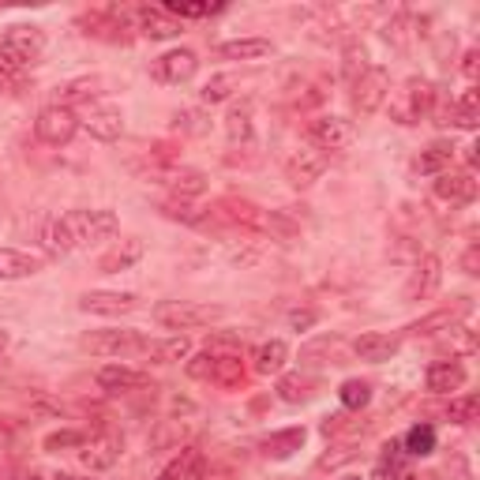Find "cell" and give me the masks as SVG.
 Segmentation results:
<instances>
[{"instance_id": "33", "label": "cell", "mask_w": 480, "mask_h": 480, "mask_svg": "<svg viewBox=\"0 0 480 480\" xmlns=\"http://www.w3.org/2000/svg\"><path fill=\"white\" fill-rule=\"evenodd\" d=\"M210 383H218V387L233 391L244 383V360L240 353H218V364H215V375H210Z\"/></svg>"}, {"instance_id": "54", "label": "cell", "mask_w": 480, "mask_h": 480, "mask_svg": "<svg viewBox=\"0 0 480 480\" xmlns=\"http://www.w3.org/2000/svg\"><path fill=\"white\" fill-rule=\"evenodd\" d=\"M56 480H90V476H72V473H61Z\"/></svg>"}, {"instance_id": "53", "label": "cell", "mask_w": 480, "mask_h": 480, "mask_svg": "<svg viewBox=\"0 0 480 480\" xmlns=\"http://www.w3.org/2000/svg\"><path fill=\"white\" fill-rule=\"evenodd\" d=\"M401 480H439V476H435V473H406Z\"/></svg>"}, {"instance_id": "56", "label": "cell", "mask_w": 480, "mask_h": 480, "mask_svg": "<svg viewBox=\"0 0 480 480\" xmlns=\"http://www.w3.org/2000/svg\"><path fill=\"white\" fill-rule=\"evenodd\" d=\"M349 480H360V476H349Z\"/></svg>"}, {"instance_id": "7", "label": "cell", "mask_w": 480, "mask_h": 480, "mask_svg": "<svg viewBox=\"0 0 480 480\" xmlns=\"http://www.w3.org/2000/svg\"><path fill=\"white\" fill-rule=\"evenodd\" d=\"M308 139L316 150H349L357 143V124L345 117H316L308 124Z\"/></svg>"}, {"instance_id": "12", "label": "cell", "mask_w": 480, "mask_h": 480, "mask_svg": "<svg viewBox=\"0 0 480 480\" xmlns=\"http://www.w3.org/2000/svg\"><path fill=\"white\" fill-rule=\"evenodd\" d=\"M432 191H435V199L439 203H447V206H466V203H473V196H476V181L469 177V173H439L435 177V184H432Z\"/></svg>"}, {"instance_id": "47", "label": "cell", "mask_w": 480, "mask_h": 480, "mask_svg": "<svg viewBox=\"0 0 480 480\" xmlns=\"http://www.w3.org/2000/svg\"><path fill=\"white\" fill-rule=\"evenodd\" d=\"M349 458H353V447H338V454H323L319 458V469H334L341 462H349Z\"/></svg>"}, {"instance_id": "51", "label": "cell", "mask_w": 480, "mask_h": 480, "mask_svg": "<svg viewBox=\"0 0 480 480\" xmlns=\"http://www.w3.org/2000/svg\"><path fill=\"white\" fill-rule=\"evenodd\" d=\"M12 439H15V425L12 420H0V447H8Z\"/></svg>"}, {"instance_id": "29", "label": "cell", "mask_w": 480, "mask_h": 480, "mask_svg": "<svg viewBox=\"0 0 480 480\" xmlns=\"http://www.w3.org/2000/svg\"><path fill=\"white\" fill-rule=\"evenodd\" d=\"M165 188L173 191V199H196L206 191V177L199 169H177L165 177Z\"/></svg>"}, {"instance_id": "17", "label": "cell", "mask_w": 480, "mask_h": 480, "mask_svg": "<svg viewBox=\"0 0 480 480\" xmlns=\"http://www.w3.org/2000/svg\"><path fill=\"white\" fill-rule=\"evenodd\" d=\"M83 128L90 131L94 139L117 143V139H121V131H124V117H121V109H113V105H94L87 117H83Z\"/></svg>"}, {"instance_id": "16", "label": "cell", "mask_w": 480, "mask_h": 480, "mask_svg": "<svg viewBox=\"0 0 480 480\" xmlns=\"http://www.w3.org/2000/svg\"><path fill=\"white\" fill-rule=\"evenodd\" d=\"M98 387L109 394H128V391L150 387V375L139 368H124V364H109V368L98 372Z\"/></svg>"}, {"instance_id": "19", "label": "cell", "mask_w": 480, "mask_h": 480, "mask_svg": "<svg viewBox=\"0 0 480 480\" xmlns=\"http://www.w3.org/2000/svg\"><path fill=\"white\" fill-rule=\"evenodd\" d=\"M252 113H256V105H252V98H244V102H237L233 109H229V117H225V136H229V143H240V147H252L256 143V121H252Z\"/></svg>"}, {"instance_id": "37", "label": "cell", "mask_w": 480, "mask_h": 480, "mask_svg": "<svg viewBox=\"0 0 480 480\" xmlns=\"http://www.w3.org/2000/svg\"><path fill=\"white\" fill-rule=\"evenodd\" d=\"M364 72H368V53H364L360 42H349V46H345V56H341V75L349 83H357Z\"/></svg>"}, {"instance_id": "9", "label": "cell", "mask_w": 480, "mask_h": 480, "mask_svg": "<svg viewBox=\"0 0 480 480\" xmlns=\"http://www.w3.org/2000/svg\"><path fill=\"white\" fill-rule=\"evenodd\" d=\"M326 173V155L316 147H297L290 158H285V181L293 188H312Z\"/></svg>"}, {"instance_id": "52", "label": "cell", "mask_w": 480, "mask_h": 480, "mask_svg": "<svg viewBox=\"0 0 480 480\" xmlns=\"http://www.w3.org/2000/svg\"><path fill=\"white\" fill-rule=\"evenodd\" d=\"M462 266H466V274H476V244L466 252V259H462Z\"/></svg>"}, {"instance_id": "21", "label": "cell", "mask_w": 480, "mask_h": 480, "mask_svg": "<svg viewBox=\"0 0 480 480\" xmlns=\"http://www.w3.org/2000/svg\"><path fill=\"white\" fill-rule=\"evenodd\" d=\"M425 383H428L432 394L462 391V387H466V368H462L458 360H435L432 368H428V375H425Z\"/></svg>"}, {"instance_id": "4", "label": "cell", "mask_w": 480, "mask_h": 480, "mask_svg": "<svg viewBox=\"0 0 480 480\" xmlns=\"http://www.w3.org/2000/svg\"><path fill=\"white\" fill-rule=\"evenodd\" d=\"M46 53V30L34 27V23H19L4 34V42H0V56H4L8 64H15L23 72L27 64H34L38 56Z\"/></svg>"}, {"instance_id": "31", "label": "cell", "mask_w": 480, "mask_h": 480, "mask_svg": "<svg viewBox=\"0 0 480 480\" xmlns=\"http://www.w3.org/2000/svg\"><path fill=\"white\" fill-rule=\"evenodd\" d=\"M454 162V147L451 143H432L428 150H420V158H417V173H428V177H439V173H447Z\"/></svg>"}, {"instance_id": "36", "label": "cell", "mask_w": 480, "mask_h": 480, "mask_svg": "<svg viewBox=\"0 0 480 480\" xmlns=\"http://www.w3.org/2000/svg\"><path fill=\"white\" fill-rule=\"evenodd\" d=\"M312 391H316V379H308V375H285L278 383V398L290 401V406H297V401H308Z\"/></svg>"}, {"instance_id": "50", "label": "cell", "mask_w": 480, "mask_h": 480, "mask_svg": "<svg viewBox=\"0 0 480 480\" xmlns=\"http://www.w3.org/2000/svg\"><path fill=\"white\" fill-rule=\"evenodd\" d=\"M476 61H480V53H476V49H469V53L462 56V72H466V80H476V68H480Z\"/></svg>"}, {"instance_id": "10", "label": "cell", "mask_w": 480, "mask_h": 480, "mask_svg": "<svg viewBox=\"0 0 480 480\" xmlns=\"http://www.w3.org/2000/svg\"><path fill=\"white\" fill-rule=\"evenodd\" d=\"M196 72H199V56L191 53V49H173V53L158 56L155 68H150V75H155L158 83H169V87L188 83Z\"/></svg>"}, {"instance_id": "24", "label": "cell", "mask_w": 480, "mask_h": 480, "mask_svg": "<svg viewBox=\"0 0 480 480\" xmlns=\"http://www.w3.org/2000/svg\"><path fill=\"white\" fill-rule=\"evenodd\" d=\"M38 240H42V248H46V256H53V259H61V256H68L72 252V233H68V225H64V218H46L42 225H38Z\"/></svg>"}, {"instance_id": "18", "label": "cell", "mask_w": 480, "mask_h": 480, "mask_svg": "<svg viewBox=\"0 0 480 480\" xmlns=\"http://www.w3.org/2000/svg\"><path fill=\"white\" fill-rule=\"evenodd\" d=\"M398 349H401V338H398V334H383V331H368V334H360V338L353 341V353H357L360 360H368V364L391 360Z\"/></svg>"}, {"instance_id": "5", "label": "cell", "mask_w": 480, "mask_h": 480, "mask_svg": "<svg viewBox=\"0 0 480 480\" xmlns=\"http://www.w3.org/2000/svg\"><path fill=\"white\" fill-rule=\"evenodd\" d=\"M80 345L94 357H136L147 353L150 338H143L139 331H90L80 338Z\"/></svg>"}, {"instance_id": "41", "label": "cell", "mask_w": 480, "mask_h": 480, "mask_svg": "<svg viewBox=\"0 0 480 480\" xmlns=\"http://www.w3.org/2000/svg\"><path fill=\"white\" fill-rule=\"evenodd\" d=\"M233 87H237V75H215V80L199 90V98L206 105H218V102H225L229 94H233Z\"/></svg>"}, {"instance_id": "30", "label": "cell", "mask_w": 480, "mask_h": 480, "mask_svg": "<svg viewBox=\"0 0 480 480\" xmlns=\"http://www.w3.org/2000/svg\"><path fill=\"white\" fill-rule=\"evenodd\" d=\"M271 53V42L266 38H237V42H222L218 56L225 61H259V56Z\"/></svg>"}, {"instance_id": "44", "label": "cell", "mask_w": 480, "mask_h": 480, "mask_svg": "<svg viewBox=\"0 0 480 480\" xmlns=\"http://www.w3.org/2000/svg\"><path fill=\"white\" fill-rule=\"evenodd\" d=\"M162 210H165V215H169V218H177V222H188V225H196V222H203V215H199V210H196V206H191L188 199H169V203H165Z\"/></svg>"}, {"instance_id": "27", "label": "cell", "mask_w": 480, "mask_h": 480, "mask_svg": "<svg viewBox=\"0 0 480 480\" xmlns=\"http://www.w3.org/2000/svg\"><path fill=\"white\" fill-rule=\"evenodd\" d=\"M139 30L147 38H155V42H162V38H177L181 23L173 15H165L162 8H139Z\"/></svg>"}, {"instance_id": "55", "label": "cell", "mask_w": 480, "mask_h": 480, "mask_svg": "<svg viewBox=\"0 0 480 480\" xmlns=\"http://www.w3.org/2000/svg\"><path fill=\"white\" fill-rule=\"evenodd\" d=\"M4 349H8V334H4V331H0V353H4Z\"/></svg>"}, {"instance_id": "34", "label": "cell", "mask_w": 480, "mask_h": 480, "mask_svg": "<svg viewBox=\"0 0 480 480\" xmlns=\"http://www.w3.org/2000/svg\"><path fill=\"white\" fill-rule=\"evenodd\" d=\"M304 447V428H285V432H274L271 439L263 443L266 458H290Z\"/></svg>"}, {"instance_id": "1", "label": "cell", "mask_w": 480, "mask_h": 480, "mask_svg": "<svg viewBox=\"0 0 480 480\" xmlns=\"http://www.w3.org/2000/svg\"><path fill=\"white\" fill-rule=\"evenodd\" d=\"M387 102H391V121L413 128L435 109V87L428 80H420V75H413V80L401 83Z\"/></svg>"}, {"instance_id": "25", "label": "cell", "mask_w": 480, "mask_h": 480, "mask_svg": "<svg viewBox=\"0 0 480 480\" xmlns=\"http://www.w3.org/2000/svg\"><path fill=\"white\" fill-rule=\"evenodd\" d=\"M466 312H469V304H458V308L432 312V316L417 319V323L409 326V338H428V334H435V331H454V326H458V319H462Z\"/></svg>"}, {"instance_id": "49", "label": "cell", "mask_w": 480, "mask_h": 480, "mask_svg": "<svg viewBox=\"0 0 480 480\" xmlns=\"http://www.w3.org/2000/svg\"><path fill=\"white\" fill-rule=\"evenodd\" d=\"M316 319H319V316H316L312 308H304V312H293V316H290V326H293V331H308V326H316Z\"/></svg>"}, {"instance_id": "32", "label": "cell", "mask_w": 480, "mask_h": 480, "mask_svg": "<svg viewBox=\"0 0 480 480\" xmlns=\"http://www.w3.org/2000/svg\"><path fill=\"white\" fill-rule=\"evenodd\" d=\"M191 353V341L181 334V338H165V341H150L147 345V360H155V364H177Z\"/></svg>"}, {"instance_id": "15", "label": "cell", "mask_w": 480, "mask_h": 480, "mask_svg": "<svg viewBox=\"0 0 480 480\" xmlns=\"http://www.w3.org/2000/svg\"><path fill=\"white\" fill-rule=\"evenodd\" d=\"M80 308L90 316H128L131 308H139V297L136 293H105V290H94L80 300Z\"/></svg>"}, {"instance_id": "8", "label": "cell", "mask_w": 480, "mask_h": 480, "mask_svg": "<svg viewBox=\"0 0 480 480\" xmlns=\"http://www.w3.org/2000/svg\"><path fill=\"white\" fill-rule=\"evenodd\" d=\"M387 98H391V72L387 68H368L353 83V109L360 117H372Z\"/></svg>"}, {"instance_id": "28", "label": "cell", "mask_w": 480, "mask_h": 480, "mask_svg": "<svg viewBox=\"0 0 480 480\" xmlns=\"http://www.w3.org/2000/svg\"><path fill=\"white\" fill-rule=\"evenodd\" d=\"M222 215L229 218V222H237V225H244V229H266V215L256 206V203H248V199H222Z\"/></svg>"}, {"instance_id": "11", "label": "cell", "mask_w": 480, "mask_h": 480, "mask_svg": "<svg viewBox=\"0 0 480 480\" xmlns=\"http://www.w3.org/2000/svg\"><path fill=\"white\" fill-rule=\"evenodd\" d=\"M121 454H124V439H121V435H113V432L94 435L90 443H83V451H80L83 466H87V469H94V473L113 469V466L121 462Z\"/></svg>"}, {"instance_id": "23", "label": "cell", "mask_w": 480, "mask_h": 480, "mask_svg": "<svg viewBox=\"0 0 480 480\" xmlns=\"http://www.w3.org/2000/svg\"><path fill=\"white\" fill-rule=\"evenodd\" d=\"M42 271V259H34L19 248H0V282H15V278H30Z\"/></svg>"}, {"instance_id": "2", "label": "cell", "mask_w": 480, "mask_h": 480, "mask_svg": "<svg viewBox=\"0 0 480 480\" xmlns=\"http://www.w3.org/2000/svg\"><path fill=\"white\" fill-rule=\"evenodd\" d=\"M222 316H225V308H218V304H191V300L155 304V323L165 326V331H199V326H210Z\"/></svg>"}, {"instance_id": "26", "label": "cell", "mask_w": 480, "mask_h": 480, "mask_svg": "<svg viewBox=\"0 0 480 480\" xmlns=\"http://www.w3.org/2000/svg\"><path fill=\"white\" fill-rule=\"evenodd\" d=\"M203 476V454L196 447H181V454L162 469L158 480H199Z\"/></svg>"}, {"instance_id": "14", "label": "cell", "mask_w": 480, "mask_h": 480, "mask_svg": "<svg viewBox=\"0 0 480 480\" xmlns=\"http://www.w3.org/2000/svg\"><path fill=\"white\" fill-rule=\"evenodd\" d=\"M435 124H454V128H476L480 124V90L469 87L462 90V98L443 105V109H435Z\"/></svg>"}, {"instance_id": "35", "label": "cell", "mask_w": 480, "mask_h": 480, "mask_svg": "<svg viewBox=\"0 0 480 480\" xmlns=\"http://www.w3.org/2000/svg\"><path fill=\"white\" fill-rule=\"evenodd\" d=\"M98 87H102V80H72L64 87H56V105L72 109V102H90L98 94Z\"/></svg>"}, {"instance_id": "48", "label": "cell", "mask_w": 480, "mask_h": 480, "mask_svg": "<svg viewBox=\"0 0 480 480\" xmlns=\"http://www.w3.org/2000/svg\"><path fill=\"white\" fill-rule=\"evenodd\" d=\"M19 75H23V72H19L15 64H8V61H4V56H0V90H8V87H15V80H19Z\"/></svg>"}, {"instance_id": "38", "label": "cell", "mask_w": 480, "mask_h": 480, "mask_svg": "<svg viewBox=\"0 0 480 480\" xmlns=\"http://www.w3.org/2000/svg\"><path fill=\"white\" fill-rule=\"evenodd\" d=\"M338 398H341V406H345V409H364V406L372 401V387H368L364 379H349V383H341Z\"/></svg>"}, {"instance_id": "3", "label": "cell", "mask_w": 480, "mask_h": 480, "mask_svg": "<svg viewBox=\"0 0 480 480\" xmlns=\"http://www.w3.org/2000/svg\"><path fill=\"white\" fill-rule=\"evenodd\" d=\"M64 225H68L75 248H90L98 240H109L121 229L113 210H72V215H64Z\"/></svg>"}, {"instance_id": "40", "label": "cell", "mask_w": 480, "mask_h": 480, "mask_svg": "<svg viewBox=\"0 0 480 480\" xmlns=\"http://www.w3.org/2000/svg\"><path fill=\"white\" fill-rule=\"evenodd\" d=\"M476 413H480V398H476V394L451 398V409H447V417L454 420V425H473Z\"/></svg>"}, {"instance_id": "13", "label": "cell", "mask_w": 480, "mask_h": 480, "mask_svg": "<svg viewBox=\"0 0 480 480\" xmlns=\"http://www.w3.org/2000/svg\"><path fill=\"white\" fill-rule=\"evenodd\" d=\"M439 278H443V259H439V256H425L409 271V282H406V290H401V297H406V300H425L428 293H435Z\"/></svg>"}, {"instance_id": "43", "label": "cell", "mask_w": 480, "mask_h": 480, "mask_svg": "<svg viewBox=\"0 0 480 480\" xmlns=\"http://www.w3.org/2000/svg\"><path fill=\"white\" fill-rule=\"evenodd\" d=\"M222 4H177V0H173V4H165L162 12L165 15H173V19H203V15H210V12H218Z\"/></svg>"}, {"instance_id": "42", "label": "cell", "mask_w": 480, "mask_h": 480, "mask_svg": "<svg viewBox=\"0 0 480 480\" xmlns=\"http://www.w3.org/2000/svg\"><path fill=\"white\" fill-rule=\"evenodd\" d=\"M215 364H218V349H206V353L188 360V375L191 379H210L215 375Z\"/></svg>"}, {"instance_id": "46", "label": "cell", "mask_w": 480, "mask_h": 480, "mask_svg": "<svg viewBox=\"0 0 480 480\" xmlns=\"http://www.w3.org/2000/svg\"><path fill=\"white\" fill-rule=\"evenodd\" d=\"M259 248L256 244H244V248H233V252H229V259H233L237 266H252V263H259Z\"/></svg>"}, {"instance_id": "6", "label": "cell", "mask_w": 480, "mask_h": 480, "mask_svg": "<svg viewBox=\"0 0 480 480\" xmlns=\"http://www.w3.org/2000/svg\"><path fill=\"white\" fill-rule=\"evenodd\" d=\"M34 131L46 147H64V143H72L75 131H80V117H75L68 105H46L38 113Z\"/></svg>"}, {"instance_id": "22", "label": "cell", "mask_w": 480, "mask_h": 480, "mask_svg": "<svg viewBox=\"0 0 480 480\" xmlns=\"http://www.w3.org/2000/svg\"><path fill=\"white\" fill-rule=\"evenodd\" d=\"M285 360H290V345L282 338H271V341H259L256 353H252V368L259 375H278L285 368Z\"/></svg>"}, {"instance_id": "45", "label": "cell", "mask_w": 480, "mask_h": 480, "mask_svg": "<svg viewBox=\"0 0 480 480\" xmlns=\"http://www.w3.org/2000/svg\"><path fill=\"white\" fill-rule=\"evenodd\" d=\"M87 439L80 432H53L46 435V451H61V447H83Z\"/></svg>"}, {"instance_id": "20", "label": "cell", "mask_w": 480, "mask_h": 480, "mask_svg": "<svg viewBox=\"0 0 480 480\" xmlns=\"http://www.w3.org/2000/svg\"><path fill=\"white\" fill-rule=\"evenodd\" d=\"M143 240L139 237H124L121 244H113L109 252L98 259V271L102 274H117V271H128V266H136L139 259H143Z\"/></svg>"}, {"instance_id": "39", "label": "cell", "mask_w": 480, "mask_h": 480, "mask_svg": "<svg viewBox=\"0 0 480 480\" xmlns=\"http://www.w3.org/2000/svg\"><path fill=\"white\" fill-rule=\"evenodd\" d=\"M432 451H435V428H432V425L409 428V435H406V454L425 458V454H432Z\"/></svg>"}]
</instances>
